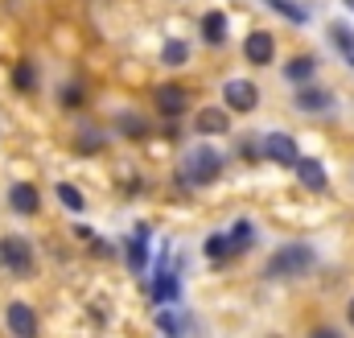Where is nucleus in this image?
<instances>
[{"instance_id":"nucleus-19","label":"nucleus","mask_w":354,"mask_h":338,"mask_svg":"<svg viewBox=\"0 0 354 338\" xmlns=\"http://www.w3.org/2000/svg\"><path fill=\"white\" fill-rule=\"evenodd\" d=\"M252 240H256V227L239 219V223L231 227V248H235V252H243V248H252Z\"/></svg>"},{"instance_id":"nucleus-1","label":"nucleus","mask_w":354,"mask_h":338,"mask_svg":"<svg viewBox=\"0 0 354 338\" xmlns=\"http://www.w3.org/2000/svg\"><path fill=\"white\" fill-rule=\"evenodd\" d=\"M313 268V248L309 244H284L280 252L268 260V276L272 281H288V276H301Z\"/></svg>"},{"instance_id":"nucleus-3","label":"nucleus","mask_w":354,"mask_h":338,"mask_svg":"<svg viewBox=\"0 0 354 338\" xmlns=\"http://www.w3.org/2000/svg\"><path fill=\"white\" fill-rule=\"evenodd\" d=\"M218 173H223V157H218L210 145H202V149H194V153H189V169H185V177H189V181L206 186V181H214Z\"/></svg>"},{"instance_id":"nucleus-15","label":"nucleus","mask_w":354,"mask_h":338,"mask_svg":"<svg viewBox=\"0 0 354 338\" xmlns=\"http://www.w3.org/2000/svg\"><path fill=\"white\" fill-rule=\"evenodd\" d=\"M202 37L210 46H223L227 42V12H206L202 17Z\"/></svg>"},{"instance_id":"nucleus-17","label":"nucleus","mask_w":354,"mask_h":338,"mask_svg":"<svg viewBox=\"0 0 354 338\" xmlns=\"http://www.w3.org/2000/svg\"><path fill=\"white\" fill-rule=\"evenodd\" d=\"M330 37H334V46H338V54H346V62H354V33H351V25L334 21V25H330Z\"/></svg>"},{"instance_id":"nucleus-27","label":"nucleus","mask_w":354,"mask_h":338,"mask_svg":"<svg viewBox=\"0 0 354 338\" xmlns=\"http://www.w3.org/2000/svg\"><path fill=\"white\" fill-rule=\"evenodd\" d=\"M346 318H351V326H354V297H351V305H346Z\"/></svg>"},{"instance_id":"nucleus-20","label":"nucleus","mask_w":354,"mask_h":338,"mask_svg":"<svg viewBox=\"0 0 354 338\" xmlns=\"http://www.w3.org/2000/svg\"><path fill=\"white\" fill-rule=\"evenodd\" d=\"M185 58H189L185 42H165V50H161V62H165V66H181Z\"/></svg>"},{"instance_id":"nucleus-4","label":"nucleus","mask_w":354,"mask_h":338,"mask_svg":"<svg viewBox=\"0 0 354 338\" xmlns=\"http://www.w3.org/2000/svg\"><path fill=\"white\" fill-rule=\"evenodd\" d=\"M264 157L268 161H276V166H301V153H297V141L288 136V132H272L264 136Z\"/></svg>"},{"instance_id":"nucleus-21","label":"nucleus","mask_w":354,"mask_h":338,"mask_svg":"<svg viewBox=\"0 0 354 338\" xmlns=\"http://www.w3.org/2000/svg\"><path fill=\"white\" fill-rule=\"evenodd\" d=\"M231 252H235V248H231V235H210V240H206V256H210V260H227Z\"/></svg>"},{"instance_id":"nucleus-14","label":"nucleus","mask_w":354,"mask_h":338,"mask_svg":"<svg viewBox=\"0 0 354 338\" xmlns=\"http://www.w3.org/2000/svg\"><path fill=\"white\" fill-rule=\"evenodd\" d=\"M313 71H317V62L309 58V54H301V58H292L288 66H284V79L292 87H305L309 79H313Z\"/></svg>"},{"instance_id":"nucleus-26","label":"nucleus","mask_w":354,"mask_h":338,"mask_svg":"<svg viewBox=\"0 0 354 338\" xmlns=\"http://www.w3.org/2000/svg\"><path fill=\"white\" fill-rule=\"evenodd\" d=\"M309 338H342L334 326H317V330H309Z\"/></svg>"},{"instance_id":"nucleus-22","label":"nucleus","mask_w":354,"mask_h":338,"mask_svg":"<svg viewBox=\"0 0 354 338\" xmlns=\"http://www.w3.org/2000/svg\"><path fill=\"white\" fill-rule=\"evenodd\" d=\"M12 83H17V91H33V83H37V75H33V62H17V71H12Z\"/></svg>"},{"instance_id":"nucleus-9","label":"nucleus","mask_w":354,"mask_h":338,"mask_svg":"<svg viewBox=\"0 0 354 338\" xmlns=\"http://www.w3.org/2000/svg\"><path fill=\"white\" fill-rule=\"evenodd\" d=\"M8 206H12L17 215H37V206H41V194H37L29 181H17V186H8Z\"/></svg>"},{"instance_id":"nucleus-7","label":"nucleus","mask_w":354,"mask_h":338,"mask_svg":"<svg viewBox=\"0 0 354 338\" xmlns=\"http://www.w3.org/2000/svg\"><path fill=\"white\" fill-rule=\"evenodd\" d=\"M243 54H248V62H252V66H268V62L276 58V42L268 37L264 29H256V33H248Z\"/></svg>"},{"instance_id":"nucleus-5","label":"nucleus","mask_w":354,"mask_h":338,"mask_svg":"<svg viewBox=\"0 0 354 338\" xmlns=\"http://www.w3.org/2000/svg\"><path fill=\"white\" fill-rule=\"evenodd\" d=\"M223 99H227V112H252L260 103V91L252 79H231L223 87Z\"/></svg>"},{"instance_id":"nucleus-25","label":"nucleus","mask_w":354,"mask_h":338,"mask_svg":"<svg viewBox=\"0 0 354 338\" xmlns=\"http://www.w3.org/2000/svg\"><path fill=\"white\" fill-rule=\"evenodd\" d=\"M157 322H161V330H165V335H181V326H177V318H174V314H161V318H157Z\"/></svg>"},{"instance_id":"nucleus-8","label":"nucleus","mask_w":354,"mask_h":338,"mask_svg":"<svg viewBox=\"0 0 354 338\" xmlns=\"http://www.w3.org/2000/svg\"><path fill=\"white\" fill-rule=\"evenodd\" d=\"M194 128H198L202 136H223V132H231V116H227L223 107H202L198 120H194Z\"/></svg>"},{"instance_id":"nucleus-11","label":"nucleus","mask_w":354,"mask_h":338,"mask_svg":"<svg viewBox=\"0 0 354 338\" xmlns=\"http://www.w3.org/2000/svg\"><path fill=\"white\" fill-rule=\"evenodd\" d=\"M297 107L301 112H330L334 107V95L322 91V87H297Z\"/></svg>"},{"instance_id":"nucleus-2","label":"nucleus","mask_w":354,"mask_h":338,"mask_svg":"<svg viewBox=\"0 0 354 338\" xmlns=\"http://www.w3.org/2000/svg\"><path fill=\"white\" fill-rule=\"evenodd\" d=\"M0 264H4L12 276H29V272H33V252H29V240H21V235L0 240Z\"/></svg>"},{"instance_id":"nucleus-10","label":"nucleus","mask_w":354,"mask_h":338,"mask_svg":"<svg viewBox=\"0 0 354 338\" xmlns=\"http://www.w3.org/2000/svg\"><path fill=\"white\" fill-rule=\"evenodd\" d=\"M128 268L136 276H145V268H149V227H136V235L128 240Z\"/></svg>"},{"instance_id":"nucleus-12","label":"nucleus","mask_w":354,"mask_h":338,"mask_svg":"<svg viewBox=\"0 0 354 338\" xmlns=\"http://www.w3.org/2000/svg\"><path fill=\"white\" fill-rule=\"evenodd\" d=\"M157 112L161 116H181L185 112V91L181 87H174V83H165V87H157Z\"/></svg>"},{"instance_id":"nucleus-28","label":"nucleus","mask_w":354,"mask_h":338,"mask_svg":"<svg viewBox=\"0 0 354 338\" xmlns=\"http://www.w3.org/2000/svg\"><path fill=\"white\" fill-rule=\"evenodd\" d=\"M342 4H346V8H351V12H354V0H342Z\"/></svg>"},{"instance_id":"nucleus-6","label":"nucleus","mask_w":354,"mask_h":338,"mask_svg":"<svg viewBox=\"0 0 354 338\" xmlns=\"http://www.w3.org/2000/svg\"><path fill=\"white\" fill-rule=\"evenodd\" d=\"M4 318H8V330H12V338H37V314H33V305L12 301Z\"/></svg>"},{"instance_id":"nucleus-23","label":"nucleus","mask_w":354,"mask_h":338,"mask_svg":"<svg viewBox=\"0 0 354 338\" xmlns=\"http://www.w3.org/2000/svg\"><path fill=\"white\" fill-rule=\"evenodd\" d=\"M115 128H120L124 136H145V120H140V116H132V112H124V116L115 120Z\"/></svg>"},{"instance_id":"nucleus-18","label":"nucleus","mask_w":354,"mask_h":338,"mask_svg":"<svg viewBox=\"0 0 354 338\" xmlns=\"http://www.w3.org/2000/svg\"><path fill=\"white\" fill-rule=\"evenodd\" d=\"M268 8H276V12H284L292 25H305L309 21V8H301V4H292V0H264Z\"/></svg>"},{"instance_id":"nucleus-16","label":"nucleus","mask_w":354,"mask_h":338,"mask_svg":"<svg viewBox=\"0 0 354 338\" xmlns=\"http://www.w3.org/2000/svg\"><path fill=\"white\" fill-rule=\"evenodd\" d=\"M153 297H157V301H177V297H181V285H177V276L169 272V268L157 272V281H153Z\"/></svg>"},{"instance_id":"nucleus-24","label":"nucleus","mask_w":354,"mask_h":338,"mask_svg":"<svg viewBox=\"0 0 354 338\" xmlns=\"http://www.w3.org/2000/svg\"><path fill=\"white\" fill-rule=\"evenodd\" d=\"M58 198H62V206H66V211H75V215H79V211L87 206V202H83V194H79L75 186H66V181L58 186Z\"/></svg>"},{"instance_id":"nucleus-13","label":"nucleus","mask_w":354,"mask_h":338,"mask_svg":"<svg viewBox=\"0 0 354 338\" xmlns=\"http://www.w3.org/2000/svg\"><path fill=\"white\" fill-rule=\"evenodd\" d=\"M297 177H301V186H305V190H326V166H322V161H313V157H309V161L301 157Z\"/></svg>"}]
</instances>
